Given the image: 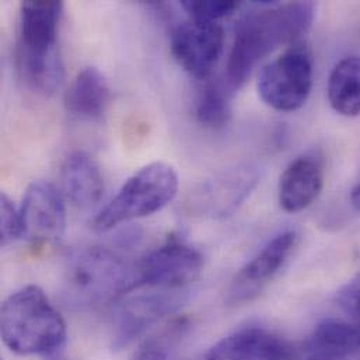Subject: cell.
<instances>
[{
    "instance_id": "cell-1",
    "label": "cell",
    "mask_w": 360,
    "mask_h": 360,
    "mask_svg": "<svg viewBox=\"0 0 360 360\" xmlns=\"http://www.w3.org/2000/svg\"><path fill=\"white\" fill-rule=\"evenodd\" d=\"M314 18V4L295 1L244 17L236 28L224 86L231 93L251 76L255 66L278 48L303 35Z\"/></svg>"
},
{
    "instance_id": "cell-2",
    "label": "cell",
    "mask_w": 360,
    "mask_h": 360,
    "mask_svg": "<svg viewBox=\"0 0 360 360\" xmlns=\"http://www.w3.org/2000/svg\"><path fill=\"white\" fill-rule=\"evenodd\" d=\"M63 3L25 0L20 6L15 65L24 84L51 96L63 83V63L58 48V30Z\"/></svg>"
},
{
    "instance_id": "cell-3",
    "label": "cell",
    "mask_w": 360,
    "mask_h": 360,
    "mask_svg": "<svg viewBox=\"0 0 360 360\" xmlns=\"http://www.w3.org/2000/svg\"><path fill=\"white\" fill-rule=\"evenodd\" d=\"M63 283L75 306H107L138 288V262L105 247H82L68 257Z\"/></svg>"
},
{
    "instance_id": "cell-4",
    "label": "cell",
    "mask_w": 360,
    "mask_h": 360,
    "mask_svg": "<svg viewBox=\"0 0 360 360\" xmlns=\"http://www.w3.org/2000/svg\"><path fill=\"white\" fill-rule=\"evenodd\" d=\"M3 344L15 355L56 352L66 340V324L46 295L34 285L10 295L0 313Z\"/></svg>"
},
{
    "instance_id": "cell-5",
    "label": "cell",
    "mask_w": 360,
    "mask_h": 360,
    "mask_svg": "<svg viewBox=\"0 0 360 360\" xmlns=\"http://www.w3.org/2000/svg\"><path fill=\"white\" fill-rule=\"evenodd\" d=\"M177 191L176 170L167 163H152L122 185L112 200L96 216L93 227L103 233L124 221L150 216L167 206Z\"/></svg>"
},
{
    "instance_id": "cell-6",
    "label": "cell",
    "mask_w": 360,
    "mask_h": 360,
    "mask_svg": "<svg viewBox=\"0 0 360 360\" xmlns=\"http://www.w3.org/2000/svg\"><path fill=\"white\" fill-rule=\"evenodd\" d=\"M313 56L306 45H293L269 62L258 79V93L271 108L292 112L302 108L313 87Z\"/></svg>"
},
{
    "instance_id": "cell-7",
    "label": "cell",
    "mask_w": 360,
    "mask_h": 360,
    "mask_svg": "<svg viewBox=\"0 0 360 360\" xmlns=\"http://www.w3.org/2000/svg\"><path fill=\"white\" fill-rule=\"evenodd\" d=\"M202 269L200 252L172 238L138 261V288L184 292L200 276Z\"/></svg>"
},
{
    "instance_id": "cell-8",
    "label": "cell",
    "mask_w": 360,
    "mask_h": 360,
    "mask_svg": "<svg viewBox=\"0 0 360 360\" xmlns=\"http://www.w3.org/2000/svg\"><path fill=\"white\" fill-rule=\"evenodd\" d=\"M24 237L34 247L53 245L65 233L66 212L62 195L45 181L31 182L24 193L20 207Z\"/></svg>"
},
{
    "instance_id": "cell-9",
    "label": "cell",
    "mask_w": 360,
    "mask_h": 360,
    "mask_svg": "<svg viewBox=\"0 0 360 360\" xmlns=\"http://www.w3.org/2000/svg\"><path fill=\"white\" fill-rule=\"evenodd\" d=\"M224 34L217 22L189 20L172 35V53L181 68L196 79H206L223 52Z\"/></svg>"
},
{
    "instance_id": "cell-10",
    "label": "cell",
    "mask_w": 360,
    "mask_h": 360,
    "mask_svg": "<svg viewBox=\"0 0 360 360\" xmlns=\"http://www.w3.org/2000/svg\"><path fill=\"white\" fill-rule=\"evenodd\" d=\"M259 179V172L252 165H240L224 170L203 182L189 200L191 209L209 217H226L234 213L250 196Z\"/></svg>"
},
{
    "instance_id": "cell-11",
    "label": "cell",
    "mask_w": 360,
    "mask_h": 360,
    "mask_svg": "<svg viewBox=\"0 0 360 360\" xmlns=\"http://www.w3.org/2000/svg\"><path fill=\"white\" fill-rule=\"evenodd\" d=\"M297 243L299 236L293 230L283 231L272 238L238 271L229 290L230 302L240 303L258 296L285 266Z\"/></svg>"
},
{
    "instance_id": "cell-12",
    "label": "cell",
    "mask_w": 360,
    "mask_h": 360,
    "mask_svg": "<svg viewBox=\"0 0 360 360\" xmlns=\"http://www.w3.org/2000/svg\"><path fill=\"white\" fill-rule=\"evenodd\" d=\"M181 295L182 292L150 289L148 293L129 297L117 310L112 348L128 347L160 319L172 314L181 304Z\"/></svg>"
},
{
    "instance_id": "cell-13",
    "label": "cell",
    "mask_w": 360,
    "mask_h": 360,
    "mask_svg": "<svg viewBox=\"0 0 360 360\" xmlns=\"http://www.w3.org/2000/svg\"><path fill=\"white\" fill-rule=\"evenodd\" d=\"M295 347L282 337L258 327L243 328L214 345L207 360H293Z\"/></svg>"
},
{
    "instance_id": "cell-14",
    "label": "cell",
    "mask_w": 360,
    "mask_h": 360,
    "mask_svg": "<svg viewBox=\"0 0 360 360\" xmlns=\"http://www.w3.org/2000/svg\"><path fill=\"white\" fill-rule=\"evenodd\" d=\"M324 186L321 159L303 155L295 159L283 172L279 182V203L288 213H299L311 206Z\"/></svg>"
},
{
    "instance_id": "cell-15",
    "label": "cell",
    "mask_w": 360,
    "mask_h": 360,
    "mask_svg": "<svg viewBox=\"0 0 360 360\" xmlns=\"http://www.w3.org/2000/svg\"><path fill=\"white\" fill-rule=\"evenodd\" d=\"M63 195L77 207L96 206L104 193V180L98 165L84 152H75L66 158L60 169Z\"/></svg>"
},
{
    "instance_id": "cell-16",
    "label": "cell",
    "mask_w": 360,
    "mask_h": 360,
    "mask_svg": "<svg viewBox=\"0 0 360 360\" xmlns=\"http://www.w3.org/2000/svg\"><path fill=\"white\" fill-rule=\"evenodd\" d=\"M111 101V90L96 68H86L72 80L66 94L68 112L83 120H98Z\"/></svg>"
},
{
    "instance_id": "cell-17",
    "label": "cell",
    "mask_w": 360,
    "mask_h": 360,
    "mask_svg": "<svg viewBox=\"0 0 360 360\" xmlns=\"http://www.w3.org/2000/svg\"><path fill=\"white\" fill-rule=\"evenodd\" d=\"M304 349L309 360H342L360 351V321L327 320L317 326Z\"/></svg>"
},
{
    "instance_id": "cell-18",
    "label": "cell",
    "mask_w": 360,
    "mask_h": 360,
    "mask_svg": "<svg viewBox=\"0 0 360 360\" xmlns=\"http://www.w3.org/2000/svg\"><path fill=\"white\" fill-rule=\"evenodd\" d=\"M328 101L344 117L360 115V56H348L333 69L328 80Z\"/></svg>"
},
{
    "instance_id": "cell-19",
    "label": "cell",
    "mask_w": 360,
    "mask_h": 360,
    "mask_svg": "<svg viewBox=\"0 0 360 360\" xmlns=\"http://www.w3.org/2000/svg\"><path fill=\"white\" fill-rule=\"evenodd\" d=\"M230 91L224 84L209 83L198 101L196 118L200 125L210 129H220L227 125L231 117Z\"/></svg>"
},
{
    "instance_id": "cell-20",
    "label": "cell",
    "mask_w": 360,
    "mask_h": 360,
    "mask_svg": "<svg viewBox=\"0 0 360 360\" xmlns=\"http://www.w3.org/2000/svg\"><path fill=\"white\" fill-rule=\"evenodd\" d=\"M185 320H176L159 335L146 341L132 360H169L170 351L186 330Z\"/></svg>"
},
{
    "instance_id": "cell-21",
    "label": "cell",
    "mask_w": 360,
    "mask_h": 360,
    "mask_svg": "<svg viewBox=\"0 0 360 360\" xmlns=\"http://www.w3.org/2000/svg\"><path fill=\"white\" fill-rule=\"evenodd\" d=\"M182 8L191 15V20L216 22L220 18H224L233 14L240 3L238 1H193L184 0L181 1Z\"/></svg>"
},
{
    "instance_id": "cell-22",
    "label": "cell",
    "mask_w": 360,
    "mask_h": 360,
    "mask_svg": "<svg viewBox=\"0 0 360 360\" xmlns=\"http://www.w3.org/2000/svg\"><path fill=\"white\" fill-rule=\"evenodd\" d=\"M1 245H7L24 237L20 209H17L6 193H1Z\"/></svg>"
},
{
    "instance_id": "cell-23",
    "label": "cell",
    "mask_w": 360,
    "mask_h": 360,
    "mask_svg": "<svg viewBox=\"0 0 360 360\" xmlns=\"http://www.w3.org/2000/svg\"><path fill=\"white\" fill-rule=\"evenodd\" d=\"M338 304L355 321H360V274L340 290Z\"/></svg>"
},
{
    "instance_id": "cell-24",
    "label": "cell",
    "mask_w": 360,
    "mask_h": 360,
    "mask_svg": "<svg viewBox=\"0 0 360 360\" xmlns=\"http://www.w3.org/2000/svg\"><path fill=\"white\" fill-rule=\"evenodd\" d=\"M351 202L354 205L355 209H358L360 212V181L355 185V188L352 189V193H351Z\"/></svg>"
},
{
    "instance_id": "cell-25",
    "label": "cell",
    "mask_w": 360,
    "mask_h": 360,
    "mask_svg": "<svg viewBox=\"0 0 360 360\" xmlns=\"http://www.w3.org/2000/svg\"><path fill=\"white\" fill-rule=\"evenodd\" d=\"M55 360H62V359H55Z\"/></svg>"
},
{
    "instance_id": "cell-26",
    "label": "cell",
    "mask_w": 360,
    "mask_h": 360,
    "mask_svg": "<svg viewBox=\"0 0 360 360\" xmlns=\"http://www.w3.org/2000/svg\"><path fill=\"white\" fill-rule=\"evenodd\" d=\"M307 360H309V359H307Z\"/></svg>"
}]
</instances>
